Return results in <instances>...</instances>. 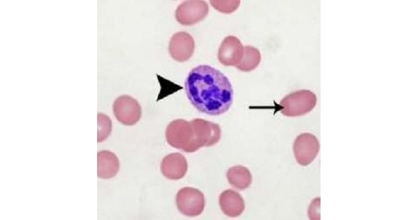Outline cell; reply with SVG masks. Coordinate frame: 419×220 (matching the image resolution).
Here are the masks:
<instances>
[{
  "mask_svg": "<svg viewBox=\"0 0 419 220\" xmlns=\"http://www.w3.org/2000/svg\"><path fill=\"white\" fill-rule=\"evenodd\" d=\"M191 103L200 112L213 116L226 112L233 103V89L228 78L209 65L191 70L185 81Z\"/></svg>",
  "mask_w": 419,
  "mask_h": 220,
  "instance_id": "obj_1",
  "label": "cell"
},
{
  "mask_svg": "<svg viewBox=\"0 0 419 220\" xmlns=\"http://www.w3.org/2000/svg\"><path fill=\"white\" fill-rule=\"evenodd\" d=\"M208 12L209 6L205 1H185L177 6L175 18L179 24L191 26L203 20Z\"/></svg>",
  "mask_w": 419,
  "mask_h": 220,
  "instance_id": "obj_6",
  "label": "cell"
},
{
  "mask_svg": "<svg viewBox=\"0 0 419 220\" xmlns=\"http://www.w3.org/2000/svg\"><path fill=\"white\" fill-rule=\"evenodd\" d=\"M98 118V142L105 140L110 134L112 122L110 119L105 114L99 112Z\"/></svg>",
  "mask_w": 419,
  "mask_h": 220,
  "instance_id": "obj_16",
  "label": "cell"
},
{
  "mask_svg": "<svg viewBox=\"0 0 419 220\" xmlns=\"http://www.w3.org/2000/svg\"><path fill=\"white\" fill-rule=\"evenodd\" d=\"M316 94L310 90L301 89L284 96L279 105L283 115L297 117L309 112L316 106Z\"/></svg>",
  "mask_w": 419,
  "mask_h": 220,
  "instance_id": "obj_3",
  "label": "cell"
},
{
  "mask_svg": "<svg viewBox=\"0 0 419 220\" xmlns=\"http://www.w3.org/2000/svg\"><path fill=\"white\" fill-rule=\"evenodd\" d=\"M97 166L98 177L101 179H110L119 171V159L115 153L102 150L97 154Z\"/></svg>",
  "mask_w": 419,
  "mask_h": 220,
  "instance_id": "obj_13",
  "label": "cell"
},
{
  "mask_svg": "<svg viewBox=\"0 0 419 220\" xmlns=\"http://www.w3.org/2000/svg\"><path fill=\"white\" fill-rule=\"evenodd\" d=\"M260 60V51L255 47L247 45L244 47L241 61L235 67L240 71L249 72L259 65Z\"/></svg>",
  "mask_w": 419,
  "mask_h": 220,
  "instance_id": "obj_15",
  "label": "cell"
},
{
  "mask_svg": "<svg viewBox=\"0 0 419 220\" xmlns=\"http://www.w3.org/2000/svg\"><path fill=\"white\" fill-rule=\"evenodd\" d=\"M243 52L241 41L234 36H228L219 46L218 60L223 66H236L242 59Z\"/></svg>",
  "mask_w": 419,
  "mask_h": 220,
  "instance_id": "obj_10",
  "label": "cell"
},
{
  "mask_svg": "<svg viewBox=\"0 0 419 220\" xmlns=\"http://www.w3.org/2000/svg\"><path fill=\"white\" fill-rule=\"evenodd\" d=\"M191 122L200 148L213 146L219 141L221 130L218 124L201 118L193 119Z\"/></svg>",
  "mask_w": 419,
  "mask_h": 220,
  "instance_id": "obj_8",
  "label": "cell"
},
{
  "mask_svg": "<svg viewBox=\"0 0 419 220\" xmlns=\"http://www.w3.org/2000/svg\"><path fill=\"white\" fill-rule=\"evenodd\" d=\"M112 110L116 119L126 126L135 124L142 115L140 105L129 95L117 97L113 103Z\"/></svg>",
  "mask_w": 419,
  "mask_h": 220,
  "instance_id": "obj_5",
  "label": "cell"
},
{
  "mask_svg": "<svg viewBox=\"0 0 419 220\" xmlns=\"http://www.w3.org/2000/svg\"><path fill=\"white\" fill-rule=\"evenodd\" d=\"M211 5L218 11L223 13L234 12L240 6V1H210Z\"/></svg>",
  "mask_w": 419,
  "mask_h": 220,
  "instance_id": "obj_17",
  "label": "cell"
},
{
  "mask_svg": "<svg viewBox=\"0 0 419 220\" xmlns=\"http://www.w3.org/2000/svg\"><path fill=\"white\" fill-rule=\"evenodd\" d=\"M229 184L235 189L242 191L249 188L252 182V175L249 170L242 166H235L227 171Z\"/></svg>",
  "mask_w": 419,
  "mask_h": 220,
  "instance_id": "obj_14",
  "label": "cell"
},
{
  "mask_svg": "<svg viewBox=\"0 0 419 220\" xmlns=\"http://www.w3.org/2000/svg\"><path fill=\"white\" fill-rule=\"evenodd\" d=\"M188 170L186 158L180 153L174 152L165 156L161 163V171L163 175L172 180L182 179Z\"/></svg>",
  "mask_w": 419,
  "mask_h": 220,
  "instance_id": "obj_11",
  "label": "cell"
},
{
  "mask_svg": "<svg viewBox=\"0 0 419 220\" xmlns=\"http://www.w3.org/2000/svg\"><path fill=\"white\" fill-rule=\"evenodd\" d=\"M166 138L170 146L184 152H194L200 149L191 121L177 119L170 122Z\"/></svg>",
  "mask_w": 419,
  "mask_h": 220,
  "instance_id": "obj_2",
  "label": "cell"
},
{
  "mask_svg": "<svg viewBox=\"0 0 419 220\" xmlns=\"http://www.w3.org/2000/svg\"><path fill=\"white\" fill-rule=\"evenodd\" d=\"M194 48L193 38L185 31H179L174 34L168 45L170 55L178 62L189 60L194 52Z\"/></svg>",
  "mask_w": 419,
  "mask_h": 220,
  "instance_id": "obj_9",
  "label": "cell"
},
{
  "mask_svg": "<svg viewBox=\"0 0 419 220\" xmlns=\"http://www.w3.org/2000/svg\"><path fill=\"white\" fill-rule=\"evenodd\" d=\"M219 203L221 211L228 217H237L244 210V200L237 191L228 189L219 196Z\"/></svg>",
  "mask_w": 419,
  "mask_h": 220,
  "instance_id": "obj_12",
  "label": "cell"
},
{
  "mask_svg": "<svg viewBox=\"0 0 419 220\" xmlns=\"http://www.w3.org/2000/svg\"><path fill=\"white\" fill-rule=\"evenodd\" d=\"M320 149L317 138L310 133H302L297 135L293 143L295 158L300 165H309L316 157Z\"/></svg>",
  "mask_w": 419,
  "mask_h": 220,
  "instance_id": "obj_7",
  "label": "cell"
},
{
  "mask_svg": "<svg viewBox=\"0 0 419 220\" xmlns=\"http://www.w3.org/2000/svg\"><path fill=\"white\" fill-rule=\"evenodd\" d=\"M176 205L178 210L186 217H196L204 210L205 200L204 194L198 189L184 187L179 189L176 196Z\"/></svg>",
  "mask_w": 419,
  "mask_h": 220,
  "instance_id": "obj_4",
  "label": "cell"
}]
</instances>
